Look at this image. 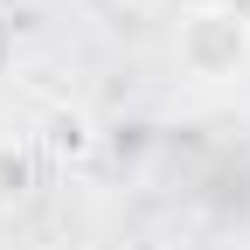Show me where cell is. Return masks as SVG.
Segmentation results:
<instances>
[{
  "instance_id": "3",
  "label": "cell",
  "mask_w": 250,
  "mask_h": 250,
  "mask_svg": "<svg viewBox=\"0 0 250 250\" xmlns=\"http://www.w3.org/2000/svg\"><path fill=\"white\" fill-rule=\"evenodd\" d=\"M125 7H153V0H125Z\"/></svg>"
},
{
  "instance_id": "2",
  "label": "cell",
  "mask_w": 250,
  "mask_h": 250,
  "mask_svg": "<svg viewBox=\"0 0 250 250\" xmlns=\"http://www.w3.org/2000/svg\"><path fill=\"white\" fill-rule=\"evenodd\" d=\"M90 139H98V132H90L83 111H56V118H49V146L70 153V160H77V153H90Z\"/></svg>"
},
{
  "instance_id": "1",
  "label": "cell",
  "mask_w": 250,
  "mask_h": 250,
  "mask_svg": "<svg viewBox=\"0 0 250 250\" xmlns=\"http://www.w3.org/2000/svg\"><path fill=\"white\" fill-rule=\"evenodd\" d=\"M174 62L195 83H243L250 77V7L243 0H195L174 21Z\"/></svg>"
}]
</instances>
